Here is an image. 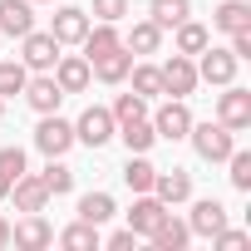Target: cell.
I'll use <instances>...</instances> for the list:
<instances>
[{
	"label": "cell",
	"instance_id": "1",
	"mask_svg": "<svg viewBox=\"0 0 251 251\" xmlns=\"http://www.w3.org/2000/svg\"><path fill=\"white\" fill-rule=\"evenodd\" d=\"M187 138H192V148H197L202 163H226V153L236 148V138H231L226 123H197V118H192Z\"/></svg>",
	"mask_w": 251,
	"mask_h": 251
},
{
	"label": "cell",
	"instance_id": "2",
	"mask_svg": "<svg viewBox=\"0 0 251 251\" xmlns=\"http://www.w3.org/2000/svg\"><path fill=\"white\" fill-rule=\"evenodd\" d=\"M59 40L50 35V30H30V35H20V64L30 69V74H50L54 69V59H59Z\"/></svg>",
	"mask_w": 251,
	"mask_h": 251
},
{
	"label": "cell",
	"instance_id": "3",
	"mask_svg": "<svg viewBox=\"0 0 251 251\" xmlns=\"http://www.w3.org/2000/svg\"><path fill=\"white\" fill-rule=\"evenodd\" d=\"M35 148L45 158H64L74 148V123L59 118V113H40V128H35Z\"/></svg>",
	"mask_w": 251,
	"mask_h": 251
},
{
	"label": "cell",
	"instance_id": "4",
	"mask_svg": "<svg viewBox=\"0 0 251 251\" xmlns=\"http://www.w3.org/2000/svg\"><path fill=\"white\" fill-rule=\"evenodd\" d=\"M108 138H113V113L99 108V103H89V108L74 118V143H84V148H103Z\"/></svg>",
	"mask_w": 251,
	"mask_h": 251
},
{
	"label": "cell",
	"instance_id": "5",
	"mask_svg": "<svg viewBox=\"0 0 251 251\" xmlns=\"http://www.w3.org/2000/svg\"><path fill=\"white\" fill-rule=\"evenodd\" d=\"M158 74H163V94H173V99H187L202 79H197V59L192 54H173L168 64H158Z\"/></svg>",
	"mask_w": 251,
	"mask_h": 251
},
{
	"label": "cell",
	"instance_id": "6",
	"mask_svg": "<svg viewBox=\"0 0 251 251\" xmlns=\"http://www.w3.org/2000/svg\"><path fill=\"white\" fill-rule=\"evenodd\" d=\"M217 123H226L231 133H241V128H251V94L231 79L226 84V94L217 99Z\"/></svg>",
	"mask_w": 251,
	"mask_h": 251
},
{
	"label": "cell",
	"instance_id": "7",
	"mask_svg": "<svg viewBox=\"0 0 251 251\" xmlns=\"http://www.w3.org/2000/svg\"><path fill=\"white\" fill-rule=\"evenodd\" d=\"M148 123H153V133H158V138L177 143V138H187V128H192V108H187L182 99H168V103H163Z\"/></svg>",
	"mask_w": 251,
	"mask_h": 251
},
{
	"label": "cell",
	"instance_id": "8",
	"mask_svg": "<svg viewBox=\"0 0 251 251\" xmlns=\"http://www.w3.org/2000/svg\"><path fill=\"white\" fill-rule=\"evenodd\" d=\"M236 64H241V59H236L231 50L207 45V50L197 54V79H207V84H222V89H226V84L236 79Z\"/></svg>",
	"mask_w": 251,
	"mask_h": 251
},
{
	"label": "cell",
	"instance_id": "9",
	"mask_svg": "<svg viewBox=\"0 0 251 251\" xmlns=\"http://www.w3.org/2000/svg\"><path fill=\"white\" fill-rule=\"evenodd\" d=\"M25 103H30L35 113H59L64 89L54 84V74H30V79H25Z\"/></svg>",
	"mask_w": 251,
	"mask_h": 251
},
{
	"label": "cell",
	"instance_id": "10",
	"mask_svg": "<svg viewBox=\"0 0 251 251\" xmlns=\"http://www.w3.org/2000/svg\"><path fill=\"white\" fill-rule=\"evenodd\" d=\"M50 74H54V84H59L64 94H84V89H89V79H94V74H89V59H84V54H59Z\"/></svg>",
	"mask_w": 251,
	"mask_h": 251
},
{
	"label": "cell",
	"instance_id": "11",
	"mask_svg": "<svg viewBox=\"0 0 251 251\" xmlns=\"http://www.w3.org/2000/svg\"><path fill=\"white\" fill-rule=\"evenodd\" d=\"M10 241L25 246V251H45V246H54V226H50L40 212H25V222L10 226Z\"/></svg>",
	"mask_w": 251,
	"mask_h": 251
},
{
	"label": "cell",
	"instance_id": "12",
	"mask_svg": "<svg viewBox=\"0 0 251 251\" xmlns=\"http://www.w3.org/2000/svg\"><path fill=\"white\" fill-rule=\"evenodd\" d=\"M50 35H54L59 45H79V40L89 35V10H79V5H59V10H54Z\"/></svg>",
	"mask_w": 251,
	"mask_h": 251
},
{
	"label": "cell",
	"instance_id": "13",
	"mask_svg": "<svg viewBox=\"0 0 251 251\" xmlns=\"http://www.w3.org/2000/svg\"><path fill=\"white\" fill-rule=\"evenodd\" d=\"M128 69H133V54L128 50H108V54H99L94 64H89V74L99 79V84H123V79H128Z\"/></svg>",
	"mask_w": 251,
	"mask_h": 251
},
{
	"label": "cell",
	"instance_id": "14",
	"mask_svg": "<svg viewBox=\"0 0 251 251\" xmlns=\"http://www.w3.org/2000/svg\"><path fill=\"white\" fill-rule=\"evenodd\" d=\"M35 30V5L30 0H0V35H30Z\"/></svg>",
	"mask_w": 251,
	"mask_h": 251
},
{
	"label": "cell",
	"instance_id": "15",
	"mask_svg": "<svg viewBox=\"0 0 251 251\" xmlns=\"http://www.w3.org/2000/svg\"><path fill=\"white\" fill-rule=\"evenodd\" d=\"M153 197H158L163 207H177V202H187V197H192V177H187L182 168L158 173V177H153Z\"/></svg>",
	"mask_w": 251,
	"mask_h": 251
},
{
	"label": "cell",
	"instance_id": "16",
	"mask_svg": "<svg viewBox=\"0 0 251 251\" xmlns=\"http://www.w3.org/2000/svg\"><path fill=\"white\" fill-rule=\"evenodd\" d=\"M10 197H15V212H45V202H50V192L35 173H20L10 182Z\"/></svg>",
	"mask_w": 251,
	"mask_h": 251
},
{
	"label": "cell",
	"instance_id": "17",
	"mask_svg": "<svg viewBox=\"0 0 251 251\" xmlns=\"http://www.w3.org/2000/svg\"><path fill=\"white\" fill-rule=\"evenodd\" d=\"M187 226H192V236H217V231L226 226V207H222L217 197H202V202L192 207Z\"/></svg>",
	"mask_w": 251,
	"mask_h": 251
},
{
	"label": "cell",
	"instance_id": "18",
	"mask_svg": "<svg viewBox=\"0 0 251 251\" xmlns=\"http://www.w3.org/2000/svg\"><path fill=\"white\" fill-rule=\"evenodd\" d=\"M148 241H153L158 251H182V246L192 241V226H187V222H177V217H173V207H168V217L148 231Z\"/></svg>",
	"mask_w": 251,
	"mask_h": 251
},
{
	"label": "cell",
	"instance_id": "19",
	"mask_svg": "<svg viewBox=\"0 0 251 251\" xmlns=\"http://www.w3.org/2000/svg\"><path fill=\"white\" fill-rule=\"evenodd\" d=\"M113 138H123V148H128V153H148V148L158 143V133H153V123H148V118L113 123Z\"/></svg>",
	"mask_w": 251,
	"mask_h": 251
},
{
	"label": "cell",
	"instance_id": "20",
	"mask_svg": "<svg viewBox=\"0 0 251 251\" xmlns=\"http://www.w3.org/2000/svg\"><path fill=\"white\" fill-rule=\"evenodd\" d=\"M79 45H84V59L94 64L99 54H108V50H118V45H123V35H118V25H108V20H99V25H89V35H84Z\"/></svg>",
	"mask_w": 251,
	"mask_h": 251
},
{
	"label": "cell",
	"instance_id": "21",
	"mask_svg": "<svg viewBox=\"0 0 251 251\" xmlns=\"http://www.w3.org/2000/svg\"><path fill=\"white\" fill-rule=\"evenodd\" d=\"M163 217H168V207H163L153 192H138V202H133V212H128V226H133L138 236H148V231H153Z\"/></svg>",
	"mask_w": 251,
	"mask_h": 251
},
{
	"label": "cell",
	"instance_id": "22",
	"mask_svg": "<svg viewBox=\"0 0 251 251\" xmlns=\"http://www.w3.org/2000/svg\"><path fill=\"white\" fill-rule=\"evenodd\" d=\"M212 25L222 35H236V30H251V5L246 0H222V5L212 10Z\"/></svg>",
	"mask_w": 251,
	"mask_h": 251
},
{
	"label": "cell",
	"instance_id": "23",
	"mask_svg": "<svg viewBox=\"0 0 251 251\" xmlns=\"http://www.w3.org/2000/svg\"><path fill=\"white\" fill-rule=\"evenodd\" d=\"M123 50H128L133 59H138V54H158V50H163V30H158L153 20H138L128 35H123Z\"/></svg>",
	"mask_w": 251,
	"mask_h": 251
},
{
	"label": "cell",
	"instance_id": "24",
	"mask_svg": "<svg viewBox=\"0 0 251 251\" xmlns=\"http://www.w3.org/2000/svg\"><path fill=\"white\" fill-rule=\"evenodd\" d=\"M153 177H158V168L148 163V153H128V163H123V182H128V192H153Z\"/></svg>",
	"mask_w": 251,
	"mask_h": 251
},
{
	"label": "cell",
	"instance_id": "25",
	"mask_svg": "<svg viewBox=\"0 0 251 251\" xmlns=\"http://www.w3.org/2000/svg\"><path fill=\"white\" fill-rule=\"evenodd\" d=\"M148 10H153L148 20H153L158 30H177V25H182V20L192 15V0H153Z\"/></svg>",
	"mask_w": 251,
	"mask_h": 251
},
{
	"label": "cell",
	"instance_id": "26",
	"mask_svg": "<svg viewBox=\"0 0 251 251\" xmlns=\"http://www.w3.org/2000/svg\"><path fill=\"white\" fill-rule=\"evenodd\" d=\"M207 45H212V30H207V25H197V20L187 15V20L177 25V54H192V59H197Z\"/></svg>",
	"mask_w": 251,
	"mask_h": 251
},
{
	"label": "cell",
	"instance_id": "27",
	"mask_svg": "<svg viewBox=\"0 0 251 251\" xmlns=\"http://www.w3.org/2000/svg\"><path fill=\"white\" fill-rule=\"evenodd\" d=\"M54 241H59V246H69V251H94V246H103V236H99V226H94V222H74V226H64Z\"/></svg>",
	"mask_w": 251,
	"mask_h": 251
},
{
	"label": "cell",
	"instance_id": "28",
	"mask_svg": "<svg viewBox=\"0 0 251 251\" xmlns=\"http://www.w3.org/2000/svg\"><path fill=\"white\" fill-rule=\"evenodd\" d=\"M128 79H133V94H138V99H158V94H163V74H158V64H138V59H133Z\"/></svg>",
	"mask_w": 251,
	"mask_h": 251
},
{
	"label": "cell",
	"instance_id": "29",
	"mask_svg": "<svg viewBox=\"0 0 251 251\" xmlns=\"http://www.w3.org/2000/svg\"><path fill=\"white\" fill-rule=\"evenodd\" d=\"M108 217H113V197H108V192H84V197H79V222L103 226Z\"/></svg>",
	"mask_w": 251,
	"mask_h": 251
},
{
	"label": "cell",
	"instance_id": "30",
	"mask_svg": "<svg viewBox=\"0 0 251 251\" xmlns=\"http://www.w3.org/2000/svg\"><path fill=\"white\" fill-rule=\"evenodd\" d=\"M35 177L45 182V192H50V197H64V192L74 187V173H69L59 158H50V168H45V173H35Z\"/></svg>",
	"mask_w": 251,
	"mask_h": 251
},
{
	"label": "cell",
	"instance_id": "31",
	"mask_svg": "<svg viewBox=\"0 0 251 251\" xmlns=\"http://www.w3.org/2000/svg\"><path fill=\"white\" fill-rule=\"evenodd\" d=\"M25 79H30V69H25L20 59H5V64H0V99L25 94Z\"/></svg>",
	"mask_w": 251,
	"mask_h": 251
},
{
	"label": "cell",
	"instance_id": "32",
	"mask_svg": "<svg viewBox=\"0 0 251 251\" xmlns=\"http://www.w3.org/2000/svg\"><path fill=\"white\" fill-rule=\"evenodd\" d=\"M108 113H113V123H128V118H148V99H138V94H118Z\"/></svg>",
	"mask_w": 251,
	"mask_h": 251
},
{
	"label": "cell",
	"instance_id": "33",
	"mask_svg": "<svg viewBox=\"0 0 251 251\" xmlns=\"http://www.w3.org/2000/svg\"><path fill=\"white\" fill-rule=\"evenodd\" d=\"M226 163H231V187L236 192H251V153H226Z\"/></svg>",
	"mask_w": 251,
	"mask_h": 251
},
{
	"label": "cell",
	"instance_id": "34",
	"mask_svg": "<svg viewBox=\"0 0 251 251\" xmlns=\"http://www.w3.org/2000/svg\"><path fill=\"white\" fill-rule=\"evenodd\" d=\"M123 15H128V0H94V20H108V25H118Z\"/></svg>",
	"mask_w": 251,
	"mask_h": 251
},
{
	"label": "cell",
	"instance_id": "35",
	"mask_svg": "<svg viewBox=\"0 0 251 251\" xmlns=\"http://www.w3.org/2000/svg\"><path fill=\"white\" fill-rule=\"evenodd\" d=\"M0 173L15 182V177L25 173V148H0Z\"/></svg>",
	"mask_w": 251,
	"mask_h": 251
},
{
	"label": "cell",
	"instance_id": "36",
	"mask_svg": "<svg viewBox=\"0 0 251 251\" xmlns=\"http://www.w3.org/2000/svg\"><path fill=\"white\" fill-rule=\"evenodd\" d=\"M212 241H217V246H222V251H241V246H246V241H251V236H246V231H231V226H222V231H217V236H212Z\"/></svg>",
	"mask_w": 251,
	"mask_h": 251
},
{
	"label": "cell",
	"instance_id": "37",
	"mask_svg": "<svg viewBox=\"0 0 251 251\" xmlns=\"http://www.w3.org/2000/svg\"><path fill=\"white\" fill-rule=\"evenodd\" d=\"M103 246H113V251H128V246H138V231H133V226H123V231H113Z\"/></svg>",
	"mask_w": 251,
	"mask_h": 251
},
{
	"label": "cell",
	"instance_id": "38",
	"mask_svg": "<svg viewBox=\"0 0 251 251\" xmlns=\"http://www.w3.org/2000/svg\"><path fill=\"white\" fill-rule=\"evenodd\" d=\"M226 50H231V54H236V59H251V30H236V35H231V45H226Z\"/></svg>",
	"mask_w": 251,
	"mask_h": 251
},
{
	"label": "cell",
	"instance_id": "39",
	"mask_svg": "<svg viewBox=\"0 0 251 251\" xmlns=\"http://www.w3.org/2000/svg\"><path fill=\"white\" fill-rule=\"evenodd\" d=\"M0 246H10V222L0 217Z\"/></svg>",
	"mask_w": 251,
	"mask_h": 251
},
{
	"label": "cell",
	"instance_id": "40",
	"mask_svg": "<svg viewBox=\"0 0 251 251\" xmlns=\"http://www.w3.org/2000/svg\"><path fill=\"white\" fill-rule=\"evenodd\" d=\"M0 197H10V177L5 173H0Z\"/></svg>",
	"mask_w": 251,
	"mask_h": 251
},
{
	"label": "cell",
	"instance_id": "41",
	"mask_svg": "<svg viewBox=\"0 0 251 251\" xmlns=\"http://www.w3.org/2000/svg\"><path fill=\"white\" fill-rule=\"evenodd\" d=\"M0 113H5V99H0Z\"/></svg>",
	"mask_w": 251,
	"mask_h": 251
},
{
	"label": "cell",
	"instance_id": "42",
	"mask_svg": "<svg viewBox=\"0 0 251 251\" xmlns=\"http://www.w3.org/2000/svg\"><path fill=\"white\" fill-rule=\"evenodd\" d=\"M30 5H40V0H30Z\"/></svg>",
	"mask_w": 251,
	"mask_h": 251
}]
</instances>
